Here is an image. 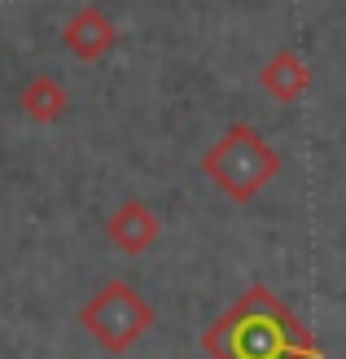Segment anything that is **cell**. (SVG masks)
<instances>
[{
    "label": "cell",
    "mask_w": 346,
    "mask_h": 359,
    "mask_svg": "<svg viewBox=\"0 0 346 359\" xmlns=\"http://www.w3.org/2000/svg\"><path fill=\"white\" fill-rule=\"evenodd\" d=\"M211 359H324L320 337L267 285L250 290L202 333Z\"/></svg>",
    "instance_id": "cell-1"
},
{
    "label": "cell",
    "mask_w": 346,
    "mask_h": 359,
    "mask_svg": "<svg viewBox=\"0 0 346 359\" xmlns=\"http://www.w3.org/2000/svg\"><path fill=\"white\" fill-rule=\"evenodd\" d=\"M281 154L250 128V123H232V128L202 154V175L232 202H250L259 197L267 180H277Z\"/></svg>",
    "instance_id": "cell-2"
},
{
    "label": "cell",
    "mask_w": 346,
    "mask_h": 359,
    "mask_svg": "<svg viewBox=\"0 0 346 359\" xmlns=\"http://www.w3.org/2000/svg\"><path fill=\"white\" fill-rule=\"evenodd\" d=\"M154 320H158L154 307L127 280L101 285V290L79 307V325L88 329V337H93L101 351H110V355H127L145 333L154 329Z\"/></svg>",
    "instance_id": "cell-3"
},
{
    "label": "cell",
    "mask_w": 346,
    "mask_h": 359,
    "mask_svg": "<svg viewBox=\"0 0 346 359\" xmlns=\"http://www.w3.org/2000/svg\"><path fill=\"white\" fill-rule=\"evenodd\" d=\"M62 44H66V53H75L79 62H101L105 53L119 44V27L101 5H84L62 22Z\"/></svg>",
    "instance_id": "cell-4"
},
{
    "label": "cell",
    "mask_w": 346,
    "mask_h": 359,
    "mask_svg": "<svg viewBox=\"0 0 346 359\" xmlns=\"http://www.w3.org/2000/svg\"><path fill=\"white\" fill-rule=\"evenodd\" d=\"M105 237H110L114 250H123V255H145V250H154L158 237H162V219L136 202V197H127V202L114 206V215L105 219Z\"/></svg>",
    "instance_id": "cell-5"
},
{
    "label": "cell",
    "mask_w": 346,
    "mask_h": 359,
    "mask_svg": "<svg viewBox=\"0 0 346 359\" xmlns=\"http://www.w3.org/2000/svg\"><path fill=\"white\" fill-rule=\"evenodd\" d=\"M259 88H263L272 101L294 105V101L307 97V88H312V70H307V62L298 57L294 48H281V53H272V57L263 62V70H259Z\"/></svg>",
    "instance_id": "cell-6"
},
{
    "label": "cell",
    "mask_w": 346,
    "mask_h": 359,
    "mask_svg": "<svg viewBox=\"0 0 346 359\" xmlns=\"http://www.w3.org/2000/svg\"><path fill=\"white\" fill-rule=\"evenodd\" d=\"M22 114L31 123H40V128H48V123H58L66 110H70V93H66V83L58 75H35L27 88H22Z\"/></svg>",
    "instance_id": "cell-7"
}]
</instances>
